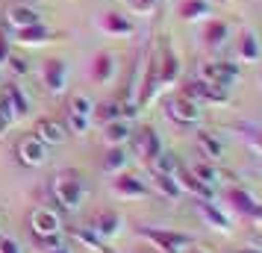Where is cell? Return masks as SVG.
Listing matches in <instances>:
<instances>
[{"mask_svg": "<svg viewBox=\"0 0 262 253\" xmlns=\"http://www.w3.org/2000/svg\"><path fill=\"white\" fill-rule=\"evenodd\" d=\"M50 192H53L56 203H59L65 212H77V209L83 206L85 194H89V186H85V180L80 177V174L62 171V174H56V177H53V182H50Z\"/></svg>", "mask_w": 262, "mask_h": 253, "instance_id": "cell-1", "label": "cell"}, {"mask_svg": "<svg viewBox=\"0 0 262 253\" xmlns=\"http://www.w3.org/2000/svg\"><path fill=\"white\" fill-rule=\"evenodd\" d=\"M139 236L150 241L159 253H180L189 244H194L189 233H177V229H165V227H139Z\"/></svg>", "mask_w": 262, "mask_h": 253, "instance_id": "cell-2", "label": "cell"}, {"mask_svg": "<svg viewBox=\"0 0 262 253\" xmlns=\"http://www.w3.org/2000/svg\"><path fill=\"white\" fill-rule=\"evenodd\" d=\"M156 74H159V88L174 85L180 80V74H183V62H180L174 44L168 41V36H162V41H159V53H156Z\"/></svg>", "mask_w": 262, "mask_h": 253, "instance_id": "cell-3", "label": "cell"}, {"mask_svg": "<svg viewBox=\"0 0 262 253\" xmlns=\"http://www.w3.org/2000/svg\"><path fill=\"white\" fill-rule=\"evenodd\" d=\"M165 115H168V121H174L177 127H191V124L201 121V103L180 91V95H174L165 103Z\"/></svg>", "mask_w": 262, "mask_h": 253, "instance_id": "cell-4", "label": "cell"}, {"mask_svg": "<svg viewBox=\"0 0 262 253\" xmlns=\"http://www.w3.org/2000/svg\"><path fill=\"white\" fill-rule=\"evenodd\" d=\"M224 197H227V203L233 206V212L242 215L245 221H253V224H259L262 221V203L248 192V189H242V186H230Z\"/></svg>", "mask_w": 262, "mask_h": 253, "instance_id": "cell-5", "label": "cell"}, {"mask_svg": "<svg viewBox=\"0 0 262 253\" xmlns=\"http://www.w3.org/2000/svg\"><path fill=\"white\" fill-rule=\"evenodd\" d=\"M238 65L236 62H230V59H218V62H206L201 68V80H206V83H212L218 85V88H233L238 80Z\"/></svg>", "mask_w": 262, "mask_h": 253, "instance_id": "cell-6", "label": "cell"}, {"mask_svg": "<svg viewBox=\"0 0 262 253\" xmlns=\"http://www.w3.org/2000/svg\"><path fill=\"white\" fill-rule=\"evenodd\" d=\"M130 139H133L136 156L142 159L144 165H150V162L162 153V139H159V133H156L154 127H142V130H136Z\"/></svg>", "mask_w": 262, "mask_h": 253, "instance_id": "cell-7", "label": "cell"}, {"mask_svg": "<svg viewBox=\"0 0 262 253\" xmlns=\"http://www.w3.org/2000/svg\"><path fill=\"white\" fill-rule=\"evenodd\" d=\"M41 77H45V85H48L50 95H65V88H68V77H71V68H68V62L59 59V56H53V59H45L41 65Z\"/></svg>", "mask_w": 262, "mask_h": 253, "instance_id": "cell-8", "label": "cell"}, {"mask_svg": "<svg viewBox=\"0 0 262 253\" xmlns=\"http://www.w3.org/2000/svg\"><path fill=\"white\" fill-rule=\"evenodd\" d=\"M183 95H189L191 100H198V103H227L230 100V91L227 88H218V85L206 83V80H201V77H194V80H189L186 83V88H183Z\"/></svg>", "mask_w": 262, "mask_h": 253, "instance_id": "cell-9", "label": "cell"}, {"mask_svg": "<svg viewBox=\"0 0 262 253\" xmlns=\"http://www.w3.org/2000/svg\"><path fill=\"white\" fill-rule=\"evenodd\" d=\"M48 150L50 147L45 142H38L36 135H24L18 147H15V153H18V162L24 165V168H38V165H45L48 162Z\"/></svg>", "mask_w": 262, "mask_h": 253, "instance_id": "cell-10", "label": "cell"}, {"mask_svg": "<svg viewBox=\"0 0 262 253\" xmlns=\"http://www.w3.org/2000/svg\"><path fill=\"white\" fill-rule=\"evenodd\" d=\"M112 194H118L121 200H142V197H150V186L133 174H115L112 180Z\"/></svg>", "mask_w": 262, "mask_h": 253, "instance_id": "cell-11", "label": "cell"}, {"mask_svg": "<svg viewBox=\"0 0 262 253\" xmlns=\"http://www.w3.org/2000/svg\"><path fill=\"white\" fill-rule=\"evenodd\" d=\"M30 227H33V236H36V239H45V236L62 233V221L50 206H36L33 215H30Z\"/></svg>", "mask_w": 262, "mask_h": 253, "instance_id": "cell-12", "label": "cell"}, {"mask_svg": "<svg viewBox=\"0 0 262 253\" xmlns=\"http://www.w3.org/2000/svg\"><path fill=\"white\" fill-rule=\"evenodd\" d=\"M33 135H36L38 142H45L48 147H59V145H65L68 142V127L62 124V121H56V118H41L36 124V130H33Z\"/></svg>", "mask_w": 262, "mask_h": 253, "instance_id": "cell-13", "label": "cell"}, {"mask_svg": "<svg viewBox=\"0 0 262 253\" xmlns=\"http://www.w3.org/2000/svg\"><path fill=\"white\" fill-rule=\"evenodd\" d=\"M89 227L95 229L103 241H112L115 236H121V229H124V218H121V212H115V209H100Z\"/></svg>", "mask_w": 262, "mask_h": 253, "instance_id": "cell-14", "label": "cell"}, {"mask_svg": "<svg viewBox=\"0 0 262 253\" xmlns=\"http://www.w3.org/2000/svg\"><path fill=\"white\" fill-rule=\"evenodd\" d=\"M97 27H100L106 36H118V38L136 33V21H133L130 15H124V12H103L100 21H97Z\"/></svg>", "mask_w": 262, "mask_h": 253, "instance_id": "cell-15", "label": "cell"}, {"mask_svg": "<svg viewBox=\"0 0 262 253\" xmlns=\"http://www.w3.org/2000/svg\"><path fill=\"white\" fill-rule=\"evenodd\" d=\"M194 209H198V215L203 218V224L206 227L218 229V233H230L233 229V221L221 212V206H215L212 200H194Z\"/></svg>", "mask_w": 262, "mask_h": 253, "instance_id": "cell-16", "label": "cell"}, {"mask_svg": "<svg viewBox=\"0 0 262 253\" xmlns=\"http://www.w3.org/2000/svg\"><path fill=\"white\" fill-rule=\"evenodd\" d=\"M236 56L242 62H259L262 56V44H259V36H256V30H250V27H242V33L236 38Z\"/></svg>", "mask_w": 262, "mask_h": 253, "instance_id": "cell-17", "label": "cell"}, {"mask_svg": "<svg viewBox=\"0 0 262 253\" xmlns=\"http://www.w3.org/2000/svg\"><path fill=\"white\" fill-rule=\"evenodd\" d=\"M115 71H118V62H115V53H109V50H100L95 53V59H92V80L100 85H106L115 80Z\"/></svg>", "mask_w": 262, "mask_h": 253, "instance_id": "cell-18", "label": "cell"}, {"mask_svg": "<svg viewBox=\"0 0 262 253\" xmlns=\"http://www.w3.org/2000/svg\"><path fill=\"white\" fill-rule=\"evenodd\" d=\"M174 177H177V182H180V189H183V192L194 194V200H212V197H215V189H212V186H206L203 180H198V177H194L189 168H180Z\"/></svg>", "mask_w": 262, "mask_h": 253, "instance_id": "cell-19", "label": "cell"}, {"mask_svg": "<svg viewBox=\"0 0 262 253\" xmlns=\"http://www.w3.org/2000/svg\"><path fill=\"white\" fill-rule=\"evenodd\" d=\"M6 24L12 30H24V27L41 24V15H38L36 6H27V3H15L6 9Z\"/></svg>", "mask_w": 262, "mask_h": 253, "instance_id": "cell-20", "label": "cell"}, {"mask_svg": "<svg viewBox=\"0 0 262 253\" xmlns=\"http://www.w3.org/2000/svg\"><path fill=\"white\" fill-rule=\"evenodd\" d=\"M59 36L53 27H48L45 21L41 24H33V27H24V30H15V41L18 44H45V41H53Z\"/></svg>", "mask_w": 262, "mask_h": 253, "instance_id": "cell-21", "label": "cell"}, {"mask_svg": "<svg viewBox=\"0 0 262 253\" xmlns=\"http://www.w3.org/2000/svg\"><path fill=\"white\" fill-rule=\"evenodd\" d=\"M3 95H6V100H9L15 118H27V115L33 112V100H30V95H27L18 83H9L6 88H3Z\"/></svg>", "mask_w": 262, "mask_h": 253, "instance_id": "cell-22", "label": "cell"}, {"mask_svg": "<svg viewBox=\"0 0 262 253\" xmlns=\"http://www.w3.org/2000/svg\"><path fill=\"white\" fill-rule=\"evenodd\" d=\"M133 135V127L127 118H118V121H109V124H103V142H106L109 147L115 145H127Z\"/></svg>", "mask_w": 262, "mask_h": 253, "instance_id": "cell-23", "label": "cell"}, {"mask_svg": "<svg viewBox=\"0 0 262 253\" xmlns=\"http://www.w3.org/2000/svg\"><path fill=\"white\" fill-rule=\"evenodd\" d=\"M227 38H230V24L221 21V18L209 21L206 30H203V41H206V48L209 50H221L227 44Z\"/></svg>", "mask_w": 262, "mask_h": 253, "instance_id": "cell-24", "label": "cell"}, {"mask_svg": "<svg viewBox=\"0 0 262 253\" xmlns=\"http://www.w3.org/2000/svg\"><path fill=\"white\" fill-rule=\"evenodd\" d=\"M130 165V153H127V147L124 145H115L106 150V156H103V162H100V168L106 171V174H121V171Z\"/></svg>", "mask_w": 262, "mask_h": 253, "instance_id": "cell-25", "label": "cell"}, {"mask_svg": "<svg viewBox=\"0 0 262 253\" xmlns=\"http://www.w3.org/2000/svg\"><path fill=\"white\" fill-rule=\"evenodd\" d=\"M198 150H201V156L206 162H218V159L224 156V145L212 133H198Z\"/></svg>", "mask_w": 262, "mask_h": 253, "instance_id": "cell-26", "label": "cell"}, {"mask_svg": "<svg viewBox=\"0 0 262 253\" xmlns=\"http://www.w3.org/2000/svg\"><path fill=\"white\" fill-rule=\"evenodd\" d=\"M150 177H154V189L165 200H180L183 197V189H180L177 177H171V174H156V171H150Z\"/></svg>", "mask_w": 262, "mask_h": 253, "instance_id": "cell-27", "label": "cell"}, {"mask_svg": "<svg viewBox=\"0 0 262 253\" xmlns=\"http://www.w3.org/2000/svg\"><path fill=\"white\" fill-rule=\"evenodd\" d=\"M74 239L80 241V244H85L92 253H112V247H109L106 241L100 239L92 227H77L74 229Z\"/></svg>", "mask_w": 262, "mask_h": 253, "instance_id": "cell-28", "label": "cell"}, {"mask_svg": "<svg viewBox=\"0 0 262 253\" xmlns=\"http://www.w3.org/2000/svg\"><path fill=\"white\" fill-rule=\"evenodd\" d=\"M209 12H212L209 0H183L177 6V15L183 21H198V18H206Z\"/></svg>", "mask_w": 262, "mask_h": 253, "instance_id": "cell-29", "label": "cell"}, {"mask_svg": "<svg viewBox=\"0 0 262 253\" xmlns=\"http://www.w3.org/2000/svg\"><path fill=\"white\" fill-rule=\"evenodd\" d=\"M118 118H124L121 100H106V103H100V106H95V115H92V121H97L100 127L109 124V121H118Z\"/></svg>", "mask_w": 262, "mask_h": 253, "instance_id": "cell-30", "label": "cell"}, {"mask_svg": "<svg viewBox=\"0 0 262 253\" xmlns=\"http://www.w3.org/2000/svg\"><path fill=\"white\" fill-rule=\"evenodd\" d=\"M68 112L92 121V115H95V100L85 95V91H77V95H71V100H68ZM92 124H95V121H92Z\"/></svg>", "mask_w": 262, "mask_h": 253, "instance_id": "cell-31", "label": "cell"}, {"mask_svg": "<svg viewBox=\"0 0 262 253\" xmlns=\"http://www.w3.org/2000/svg\"><path fill=\"white\" fill-rule=\"evenodd\" d=\"M180 168H183V162H180L171 150H162V153L150 162V171H156V174H171V177H174Z\"/></svg>", "mask_w": 262, "mask_h": 253, "instance_id": "cell-32", "label": "cell"}, {"mask_svg": "<svg viewBox=\"0 0 262 253\" xmlns=\"http://www.w3.org/2000/svg\"><path fill=\"white\" fill-rule=\"evenodd\" d=\"M191 174H194V177H198V180H203L206 182V186H218V180H221V174H218V168H215L212 162H198V165H191Z\"/></svg>", "mask_w": 262, "mask_h": 253, "instance_id": "cell-33", "label": "cell"}, {"mask_svg": "<svg viewBox=\"0 0 262 253\" xmlns=\"http://www.w3.org/2000/svg\"><path fill=\"white\" fill-rule=\"evenodd\" d=\"M65 127H68V133L83 135V133H89L92 121H89V118H80V115H74V112H68V109H65Z\"/></svg>", "mask_w": 262, "mask_h": 253, "instance_id": "cell-34", "label": "cell"}, {"mask_svg": "<svg viewBox=\"0 0 262 253\" xmlns=\"http://www.w3.org/2000/svg\"><path fill=\"white\" fill-rule=\"evenodd\" d=\"M6 65H9V68H12V74H18V77H21V74H30V68H33V65H30V59H27V56H21V53H9Z\"/></svg>", "mask_w": 262, "mask_h": 253, "instance_id": "cell-35", "label": "cell"}, {"mask_svg": "<svg viewBox=\"0 0 262 253\" xmlns=\"http://www.w3.org/2000/svg\"><path fill=\"white\" fill-rule=\"evenodd\" d=\"M36 241H38V247H45V253L56 250L59 244H65V239H62V233H56V236H45V239H36Z\"/></svg>", "mask_w": 262, "mask_h": 253, "instance_id": "cell-36", "label": "cell"}, {"mask_svg": "<svg viewBox=\"0 0 262 253\" xmlns=\"http://www.w3.org/2000/svg\"><path fill=\"white\" fill-rule=\"evenodd\" d=\"M0 253H24V250H21V244H18L15 239L3 236V239H0Z\"/></svg>", "mask_w": 262, "mask_h": 253, "instance_id": "cell-37", "label": "cell"}, {"mask_svg": "<svg viewBox=\"0 0 262 253\" xmlns=\"http://www.w3.org/2000/svg\"><path fill=\"white\" fill-rule=\"evenodd\" d=\"M9 41H12V38L6 36V33H0V65H6V59H9V53H12V48H9Z\"/></svg>", "mask_w": 262, "mask_h": 253, "instance_id": "cell-38", "label": "cell"}, {"mask_svg": "<svg viewBox=\"0 0 262 253\" xmlns=\"http://www.w3.org/2000/svg\"><path fill=\"white\" fill-rule=\"evenodd\" d=\"M156 6V0H130V9L133 12H150V9H154Z\"/></svg>", "mask_w": 262, "mask_h": 253, "instance_id": "cell-39", "label": "cell"}, {"mask_svg": "<svg viewBox=\"0 0 262 253\" xmlns=\"http://www.w3.org/2000/svg\"><path fill=\"white\" fill-rule=\"evenodd\" d=\"M253 147H256V150H259V153H262V130H259V133H256V135H253Z\"/></svg>", "mask_w": 262, "mask_h": 253, "instance_id": "cell-40", "label": "cell"}, {"mask_svg": "<svg viewBox=\"0 0 262 253\" xmlns=\"http://www.w3.org/2000/svg\"><path fill=\"white\" fill-rule=\"evenodd\" d=\"M50 253H74V250H71V244H59L56 250H50Z\"/></svg>", "mask_w": 262, "mask_h": 253, "instance_id": "cell-41", "label": "cell"}, {"mask_svg": "<svg viewBox=\"0 0 262 253\" xmlns=\"http://www.w3.org/2000/svg\"><path fill=\"white\" fill-rule=\"evenodd\" d=\"M180 253H206V250H203V247H194V244H189L186 250H180Z\"/></svg>", "mask_w": 262, "mask_h": 253, "instance_id": "cell-42", "label": "cell"}, {"mask_svg": "<svg viewBox=\"0 0 262 253\" xmlns=\"http://www.w3.org/2000/svg\"><path fill=\"white\" fill-rule=\"evenodd\" d=\"M233 253H262V247H242V250H233Z\"/></svg>", "mask_w": 262, "mask_h": 253, "instance_id": "cell-43", "label": "cell"}, {"mask_svg": "<svg viewBox=\"0 0 262 253\" xmlns=\"http://www.w3.org/2000/svg\"><path fill=\"white\" fill-rule=\"evenodd\" d=\"M6 130H9V124H6V121H3V115H0V139H3V135H6Z\"/></svg>", "mask_w": 262, "mask_h": 253, "instance_id": "cell-44", "label": "cell"}, {"mask_svg": "<svg viewBox=\"0 0 262 253\" xmlns=\"http://www.w3.org/2000/svg\"><path fill=\"white\" fill-rule=\"evenodd\" d=\"M0 239H3V227H0Z\"/></svg>", "mask_w": 262, "mask_h": 253, "instance_id": "cell-45", "label": "cell"}, {"mask_svg": "<svg viewBox=\"0 0 262 253\" xmlns=\"http://www.w3.org/2000/svg\"><path fill=\"white\" fill-rule=\"evenodd\" d=\"M0 227H3V215H0Z\"/></svg>", "mask_w": 262, "mask_h": 253, "instance_id": "cell-46", "label": "cell"}, {"mask_svg": "<svg viewBox=\"0 0 262 253\" xmlns=\"http://www.w3.org/2000/svg\"><path fill=\"white\" fill-rule=\"evenodd\" d=\"M259 83H262V71H259Z\"/></svg>", "mask_w": 262, "mask_h": 253, "instance_id": "cell-47", "label": "cell"}, {"mask_svg": "<svg viewBox=\"0 0 262 253\" xmlns=\"http://www.w3.org/2000/svg\"><path fill=\"white\" fill-rule=\"evenodd\" d=\"M218 3H227V0H218Z\"/></svg>", "mask_w": 262, "mask_h": 253, "instance_id": "cell-48", "label": "cell"}]
</instances>
